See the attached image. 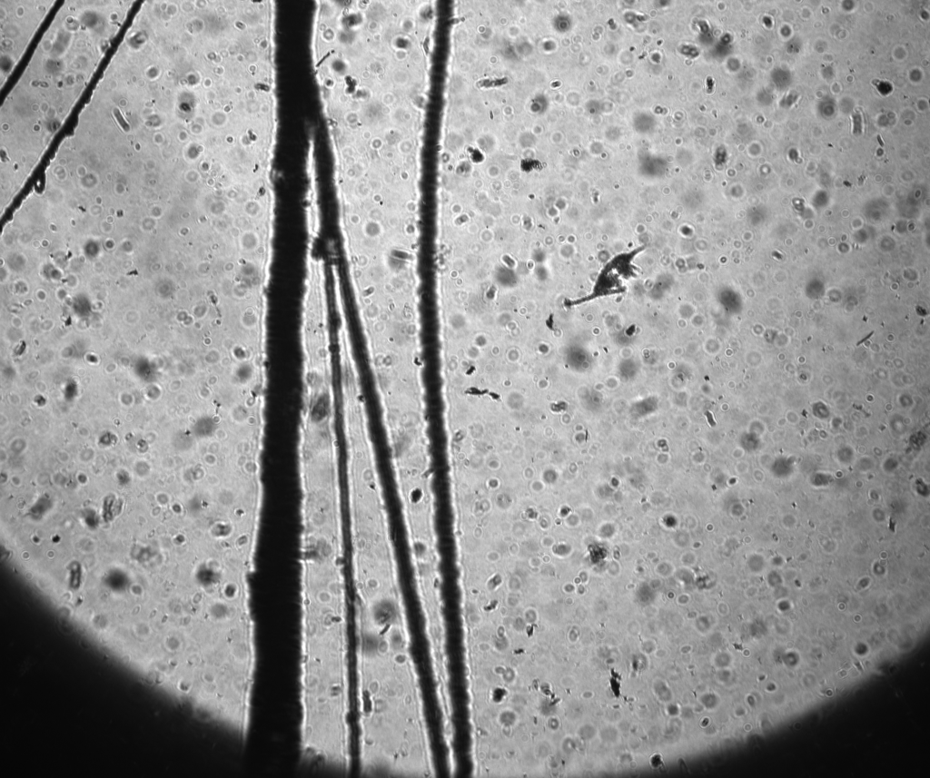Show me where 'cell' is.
Listing matches in <instances>:
<instances>
[{"instance_id":"obj_1","label":"cell","mask_w":930,"mask_h":778,"mask_svg":"<svg viewBox=\"0 0 930 778\" xmlns=\"http://www.w3.org/2000/svg\"><path fill=\"white\" fill-rule=\"evenodd\" d=\"M299 602L300 760L347 774L352 763L348 586H304Z\"/></svg>"}]
</instances>
